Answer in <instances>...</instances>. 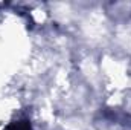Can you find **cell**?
<instances>
[{"label":"cell","mask_w":131,"mask_h":130,"mask_svg":"<svg viewBox=\"0 0 131 130\" xmlns=\"http://www.w3.org/2000/svg\"><path fill=\"white\" fill-rule=\"evenodd\" d=\"M5 130H32V126H31L29 119H17V121L8 124Z\"/></svg>","instance_id":"obj_1"}]
</instances>
